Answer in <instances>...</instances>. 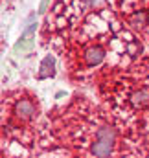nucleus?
Here are the masks:
<instances>
[{
  "label": "nucleus",
  "instance_id": "nucleus-1",
  "mask_svg": "<svg viewBox=\"0 0 149 158\" xmlns=\"http://www.w3.org/2000/svg\"><path fill=\"white\" fill-rule=\"evenodd\" d=\"M53 134L63 147L83 156L147 155L144 131L127 123L111 109L87 98H75L53 118Z\"/></svg>",
  "mask_w": 149,
  "mask_h": 158
},
{
  "label": "nucleus",
  "instance_id": "nucleus-2",
  "mask_svg": "<svg viewBox=\"0 0 149 158\" xmlns=\"http://www.w3.org/2000/svg\"><path fill=\"white\" fill-rule=\"evenodd\" d=\"M35 30H37V24H35V22L30 24V26L24 30V33L20 35L19 42L15 44V52H24V50L32 48V44H33V40H35Z\"/></svg>",
  "mask_w": 149,
  "mask_h": 158
},
{
  "label": "nucleus",
  "instance_id": "nucleus-3",
  "mask_svg": "<svg viewBox=\"0 0 149 158\" xmlns=\"http://www.w3.org/2000/svg\"><path fill=\"white\" fill-rule=\"evenodd\" d=\"M55 59H53V55H48L42 63H40V72H39V77L44 79V77H52L55 72Z\"/></svg>",
  "mask_w": 149,
  "mask_h": 158
},
{
  "label": "nucleus",
  "instance_id": "nucleus-4",
  "mask_svg": "<svg viewBox=\"0 0 149 158\" xmlns=\"http://www.w3.org/2000/svg\"><path fill=\"white\" fill-rule=\"evenodd\" d=\"M48 2H50V0H42V2H40V13H44V11L48 9Z\"/></svg>",
  "mask_w": 149,
  "mask_h": 158
}]
</instances>
